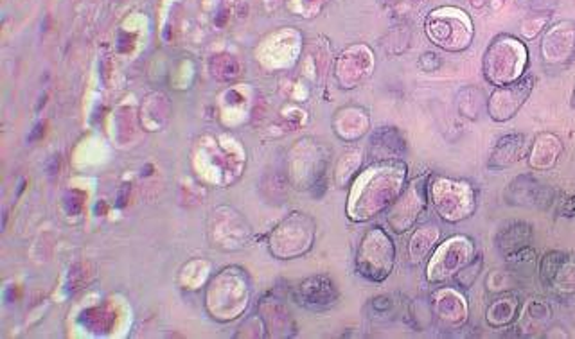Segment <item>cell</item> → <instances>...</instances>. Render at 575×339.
Wrapping results in <instances>:
<instances>
[{
  "mask_svg": "<svg viewBox=\"0 0 575 339\" xmlns=\"http://www.w3.org/2000/svg\"><path fill=\"white\" fill-rule=\"evenodd\" d=\"M529 148H531V142L525 133L514 131V133L502 135L491 148V153L487 159V170L500 172V170L514 168L527 157Z\"/></svg>",
  "mask_w": 575,
  "mask_h": 339,
  "instance_id": "obj_13",
  "label": "cell"
},
{
  "mask_svg": "<svg viewBox=\"0 0 575 339\" xmlns=\"http://www.w3.org/2000/svg\"><path fill=\"white\" fill-rule=\"evenodd\" d=\"M575 56V24L561 20L551 25L541 40V58L547 65L558 67L569 63Z\"/></svg>",
  "mask_w": 575,
  "mask_h": 339,
  "instance_id": "obj_11",
  "label": "cell"
},
{
  "mask_svg": "<svg viewBox=\"0 0 575 339\" xmlns=\"http://www.w3.org/2000/svg\"><path fill=\"white\" fill-rule=\"evenodd\" d=\"M426 27L430 38L446 51H463L472 45L473 25L461 11H435Z\"/></svg>",
  "mask_w": 575,
  "mask_h": 339,
  "instance_id": "obj_6",
  "label": "cell"
},
{
  "mask_svg": "<svg viewBox=\"0 0 575 339\" xmlns=\"http://www.w3.org/2000/svg\"><path fill=\"white\" fill-rule=\"evenodd\" d=\"M439 241H441V228L437 225H434V223L421 225L410 239V247H408L410 262L421 264L428 255L439 247Z\"/></svg>",
  "mask_w": 575,
  "mask_h": 339,
  "instance_id": "obj_20",
  "label": "cell"
},
{
  "mask_svg": "<svg viewBox=\"0 0 575 339\" xmlns=\"http://www.w3.org/2000/svg\"><path fill=\"white\" fill-rule=\"evenodd\" d=\"M482 269H483V257L477 254L468 266H464V267L455 275L453 280H455L457 287H461V289H472L473 284L477 282Z\"/></svg>",
  "mask_w": 575,
  "mask_h": 339,
  "instance_id": "obj_22",
  "label": "cell"
},
{
  "mask_svg": "<svg viewBox=\"0 0 575 339\" xmlns=\"http://www.w3.org/2000/svg\"><path fill=\"white\" fill-rule=\"evenodd\" d=\"M529 67V49L527 45L511 36L500 34L496 36L482 62V73L487 83L492 86H505L521 80Z\"/></svg>",
  "mask_w": 575,
  "mask_h": 339,
  "instance_id": "obj_2",
  "label": "cell"
},
{
  "mask_svg": "<svg viewBox=\"0 0 575 339\" xmlns=\"http://www.w3.org/2000/svg\"><path fill=\"white\" fill-rule=\"evenodd\" d=\"M561 216L565 218H574L575 216V194L569 196L563 203H561Z\"/></svg>",
  "mask_w": 575,
  "mask_h": 339,
  "instance_id": "obj_24",
  "label": "cell"
},
{
  "mask_svg": "<svg viewBox=\"0 0 575 339\" xmlns=\"http://www.w3.org/2000/svg\"><path fill=\"white\" fill-rule=\"evenodd\" d=\"M394 262H395V248L392 239L382 228L369 230L358 250V258H356L358 271L373 282H382L392 273Z\"/></svg>",
  "mask_w": 575,
  "mask_h": 339,
  "instance_id": "obj_5",
  "label": "cell"
},
{
  "mask_svg": "<svg viewBox=\"0 0 575 339\" xmlns=\"http://www.w3.org/2000/svg\"><path fill=\"white\" fill-rule=\"evenodd\" d=\"M432 307L437 320L446 329H463L470 320V302L457 287H441L432 296Z\"/></svg>",
  "mask_w": 575,
  "mask_h": 339,
  "instance_id": "obj_12",
  "label": "cell"
},
{
  "mask_svg": "<svg viewBox=\"0 0 575 339\" xmlns=\"http://www.w3.org/2000/svg\"><path fill=\"white\" fill-rule=\"evenodd\" d=\"M552 305L541 298V296H532L529 298L520 311V316L516 320V331L520 336L525 338H536V336H545L552 324Z\"/></svg>",
  "mask_w": 575,
  "mask_h": 339,
  "instance_id": "obj_15",
  "label": "cell"
},
{
  "mask_svg": "<svg viewBox=\"0 0 575 339\" xmlns=\"http://www.w3.org/2000/svg\"><path fill=\"white\" fill-rule=\"evenodd\" d=\"M549 22V16H534V18H527L521 25V33L527 40H532L536 38L547 25Z\"/></svg>",
  "mask_w": 575,
  "mask_h": 339,
  "instance_id": "obj_23",
  "label": "cell"
},
{
  "mask_svg": "<svg viewBox=\"0 0 575 339\" xmlns=\"http://www.w3.org/2000/svg\"><path fill=\"white\" fill-rule=\"evenodd\" d=\"M536 86L534 76H523L511 85L496 86L487 99V115L494 122H507L514 119L525 106Z\"/></svg>",
  "mask_w": 575,
  "mask_h": 339,
  "instance_id": "obj_7",
  "label": "cell"
},
{
  "mask_svg": "<svg viewBox=\"0 0 575 339\" xmlns=\"http://www.w3.org/2000/svg\"><path fill=\"white\" fill-rule=\"evenodd\" d=\"M534 239V228L527 221H509L500 227L494 234V248L503 255L516 254L523 248H529Z\"/></svg>",
  "mask_w": 575,
  "mask_h": 339,
  "instance_id": "obj_17",
  "label": "cell"
},
{
  "mask_svg": "<svg viewBox=\"0 0 575 339\" xmlns=\"http://www.w3.org/2000/svg\"><path fill=\"white\" fill-rule=\"evenodd\" d=\"M477 255L475 241L464 234H457L441 243L428 260L426 278L432 284H441L455 278V275L468 266Z\"/></svg>",
  "mask_w": 575,
  "mask_h": 339,
  "instance_id": "obj_4",
  "label": "cell"
},
{
  "mask_svg": "<svg viewBox=\"0 0 575 339\" xmlns=\"http://www.w3.org/2000/svg\"><path fill=\"white\" fill-rule=\"evenodd\" d=\"M336 291L335 286L331 284L329 278L324 276H315V278H307L302 286H300V298L307 307L313 309H322V307H329L331 304H335L336 300Z\"/></svg>",
  "mask_w": 575,
  "mask_h": 339,
  "instance_id": "obj_19",
  "label": "cell"
},
{
  "mask_svg": "<svg viewBox=\"0 0 575 339\" xmlns=\"http://www.w3.org/2000/svg\"><path fill=\"white\" fill-rule=\"evenodd\" d=\"M313 221L302 214H293L276 230L272 237V252L281 258L306 254L313 243Z\"/></svg>",
  "mask_w": 575,
  "mask_h": 339,
  "instance_id": "obj_8",
  "label": "cell"
},
{
  "mask_svg": "<svg viewBox=\"0 0 575 339\" xmlns=\"http://www.w3.org/2000/svg\"><path fill=\"white\" fill-rule=\"evenodd\" d=\"M540 278L545 287L560 296L575 295V254L551 250L540 260Z\"/></svg>",
  "mask_w": 575,
  "mask_h": 339,
  "instance_id": "obj_9",
  "label": "cell"
},
{
  "mask_svg": "<svg viewBox=\"0 0 575 339\" xmlns=\"http://www.w3.org/2000/svg\"><path fill=\"white\" fill-rule=\"evenodd\" d=\"M572 106H575V86H574V92H572Z\"/></svg>",
  "mask_w": 575,
  "mask_h": 339,
  "instance_id": "obj_25",
  "label": "cell"
},
{
  "mask_svg": "<svg viewBox=\"0 0 575 339\" xmlns=\"http://www.w3.org/2000/svg\"><path fill=\"white\" fill-rule=\"evenodd\" d=\"M552 199V190L540 183L532 174L516 176L505 189V201L512 207H541L545 208Z\"/></svg>",
  "mask_w": 575,
  "mask_h": 339,
  "instance_id": "obj_14",
  "label": "cell"
},
{
  "mask_svg": "<svg viewBox=\"0 0 575 339\" xmlns=\"http://www.w3.org/2000/svg\"><path fill=\"white\" fill-rule=\"evenodd\" d=\"M406 166L392 162L365 170L355 183L349 199V216L355 221H365L388 208L403 192Z\"/></svg>",
  "mask_w": 575,
  "mask_h": 339,
  "instance_id": "obj_1",
  "label": "cell"
},
{
  "mask_svg": "<svg viewBox=\"0 0 575 339\" xmlns=\"http://www.w3.org/2000/svg\"><path fill=\"white\" fill-rule=\"evenodd\" d=\"M428 199L439 218L450 225L463 223L477 212V190L468 179L434 176L428 185Z\"/></svg>",
  "mask_w": 575,
  "mask_h": 339,
  "instance_id": "obj_3",
  "label": "cell"
},
{
  "mask_svg": "<svg viewBox=\"0 0 575 339\" xmlns=\"http://www.w3.org/2000/svg\"><path fill=\"white\" fill-rule=\"evenodd\" d=\"M521 305L523 304L516 293H500L485 309V324L491 329H507L516 324Z\"/></svg>",
  "mask_w": 575,
  "mask_h": 339,
  "instance_id": "obj_18",
  "label": "cell"
},
{
  "mask_svg": "<svg viewBox=\"0 0 575 339\" xmlns=\"http://www.w3.org/2000/svg\"><path fill=\"white\" fill-rule=\"evenodd\" d=\"M563 153H565V144L561 137L552 131H541L531 142V148L527 153V164L532 170L545 172L558 166Z\"/></svg>",
  "mask_w": 575,
  "mask_h": 339,
  "instance_id": "obj_16",
  "label": "cell"
},
{
  "mask_svg": "<svg viewBox=\"0 0 575 339\" xmlns=\"http://www.w3.org/2000/svg\"><path fill=\"white\" fill-rule=\"evenodd\" d=\"M514 284H516V273L511 269H492L485 276V289L491 295L512 291Z\"/></svg>",
  "mask_w": 575,
  "mask_h": 339,
  "instance_id": "obj_21",
  "label": "cell"
},
{
  "mask_svg": "<svg viewBox=\"0 0 575 339\" xmlns=\"http://www.w3.org/2000/svg\"><path fill=\"white\" fill-rule=\"evenodd\" d=\"M426 203H428V189H426V181L421 178L404 190L401 199L388 212V223L394 228V232L403 234L410 230L417 223L421 214L426 210Z\"/></svg>",
  "mask_w": 575,
  "mask_h": 339,
  "instance_id": "obj_10",
  "label": "cell"
}]
</instances>
